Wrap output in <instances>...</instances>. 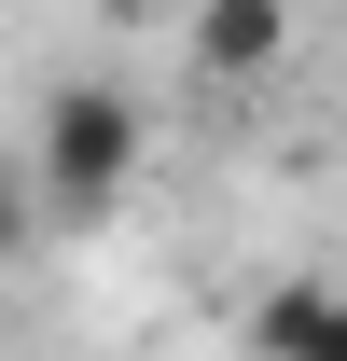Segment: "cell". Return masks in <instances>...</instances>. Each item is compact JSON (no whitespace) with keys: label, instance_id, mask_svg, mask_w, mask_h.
I'll return each mask as SVG.
<instances>
[{"label":"cell","instance_id":"obj_1","mask_svg":"<svg viewBox=\"0 0 347 361\" xmlns=\"http://www.w3.org/2000/svg\"><path fill=\"white\" fill-rule=\"evenodd\" d=\"M139 153H153V111L126 84H56L42 97V139H28V195H42V223H97V209H126Z\"/></svg>","mask_w":347,"mask_h":361},{"label":"cell","instance_id":"obj_2","mask_svg":"<svg viewBox=\"0 0 347 361\" xmlns=\"http://www.w3.org/2000/svg\"><path fill=\"white\" fill-rule=\"evenodd\" d=\"M250 348L264 361H347V292L334 278H264L250 292Z\"/></svg>","mask_w":347,"mask_h":361},{"label":"cell","instance_id":"obj_3","mask_svg":"<svg viewBox=\"0 0 347 361\" xmlns=\"http://www.w3.org/2000/svg\"><path fill=\"white\" fill-rule=\"evenodd\" d=\"M292 56V14L278 0H222V14H195V84H264Z\"/></svg>","mask_w":347,"mask_h":361},{"label":"cell","instance_id":"obj_4","mask_svg":"<svg viewBox=\"0 0 347 361\" xmlns=\"http://www.w3.org/2000/svg\"><path fill=\"white\" fill-rule=\"evenodd\" d=\"M42 236V195H28V153H0V264Z\"/></svg>","mask_w":347,"mask_h":361}]
</instances>
